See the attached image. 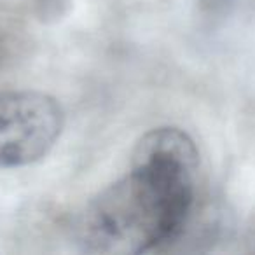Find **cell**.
Returning a JSON list of instances; mask_svg holds the SVG:
<instances>
[{
	"label": "cell",
	"instance_id": "6da1fadb",
	"mask_svg": "<svg viewBox=\"0 0 255 255\" xmlns=\"http://www.w3.org/2000/svg\"><path fill=\"white\" fill-rule=\"evenodd\" d=\"M198 147L178 128L140 138L129 171L88 203L75 240L89 254H145L175 241L194 206Z\"/></svg>",
	"mask_w": 255,
	"mask_h": 255
},
{
	"label": "cell",
	"instance_id": "7a4b0ae2",
	"mask_svg": "<svg viewBox=\"0 0 255 255\" xmlns=\"http://www.w3.org/2000/svg\"><path fill=\"white\" fill-rule=\"evenodd\" d=\"M61 129L63 110L53 96L37 91L0 93V168L42 159Z\"/></svg>",
	"mask_w": 255,
	"mask_h": 255
}]
</instances>
